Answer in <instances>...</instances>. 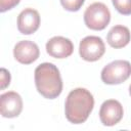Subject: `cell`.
<instances>
[{"instance_id": "1", "label": "cell", "mask_w": 131, "mask_h": 131, "mask_svg": "<svg viewBox=\"0 0 131 131\" xmlns=\"http://www.w3.org/2000/svg\"><path fill=\"white\" fill-rule=\"evenodd\" d=\"M93 106L94 98L90 91L85 88H76L69 93L66 99V118L73 124H82L88 119Z\"/></svg>"}, {"instance_id": "2", "label": "cell", "mask_w": 131, "mask_h": 131, "mask_svg": "<svg viewBox=\"0 0 131 131\" xmlns=\"http://www.w3.org/2000/svg\"><path fill=\"white\" fill-rule=\"evenodd\" d=\"M35 85L38 92L48 99H54L62 91L59 70L51 62H43L35 70Z\"/></svg>"}, {"instance_id": "3", "label": "cell", "mask_w": 131, "mask_h": 131, "mask_svg": "<svg viewBox=\"0 0 131 131\" xmlns=\"http://www.w3.org/2000/svg\"><path fill=\"white\" fill-rule=\"evenodd\" d=\"M110 20L111 12L107 6L101 2L90 4L84 12V23L90 30L101 31L106 28Z\"/></svg>"}, {"instance_id": "4", "label": "cell", "mask_w": 131, "mask_h": 131, "mask_svg": "<svg viewBox=\"0 0 131 131\" xmlns=\"http://www.w3.org/2000/svg\"><path fill=\"white\" fill-rule=\"evenodd\" d=\"M131 76V63L128 60H114L101 71V80L108 85H117L125 82Z\"/></svg>"}, {"instance_id": "5", "label": "cell", "mask_w": 131, "mask_h": 131, "mask_svg": "<svg viewBox=\"0 0 131 131\" xmlns=\"http://www.w3.org/2000/svg\"><path fill=\"white\" fill-rule=\"evenodd\" d=\"M105 52L104 42L100 37L87 36L80 41L79 54L86 61H96Z\"/></svg>"}, {"instance_id": "6", "label": "cell", "mask_w": 131, "mask_h": 131, "mask_svg": "<svg viewBox=\"0 0 131 131\" xmlns=\"http://www.w3.org/2000/svg\"><path fill=\"white\" fill-rule=\"evenodd\" d=\"M124 115L122 104L116 99L103 101L99 110V119L104 126H114L118 124Z\"/></svg>"}, {"instance_id": "7", "label": "cell", "mask_w": 131, "mask_h": 131, "mask_svg": "<svg viewBox=\"0 0 131 131\" xmlns=\"http://www.w3.org/2000/svg\"><path fill=\"white\" fill-rule=\"evenodd\" d=\"M23 111V99L14 91H8L0 96V113L4 118H15Z\"/></svg>"}, {"instance_id": "8", "label": "cell", "mask_w": 131, "mask_h": 131, "mask_svg": "<svg viewBox=\"0 0 131 131\" xmlns=\"http://www.w3.org/2000/svg\"><path fill=\"white\" fill-rule=\"evenodd\" d=\"M40 55V50L38 45L29 40L19 41L15 44L13 48V56L14 58L23 63V64H30L38 59Z\"/></svg>"}, {"instance_id": "9", "label": "cell", "mask_w": 131, "mask_h": 131, "mask_svg": "<svg viewBox=\"0 0 131 131\" xmlns=\"http://www.w3.org/2000/svg\"><path fill=\"white\" fill-rule=\"evenodd\" d=\"M46 51L54 58H67L72 55L74 51V44L66 37L55 36L47 41Z\"/></svg>"}, {"instance_id": "10", "label": "cell", "mask_w": 131, "mask_h": 131, "mask_svg": "<svg viewBox=\"0 0 131 131\" xmlns=\"http://www.w3.org/2000/svg\"><path fill=\"white\" fill-rule=\"evenodd\" d=\"M40 21V14L36 9L26 8L17 16V29L24 35H31L39 29Z\"/></svg>"}, {"instance_id": "11", "label": "cell", "mask_w": 131, "mask_h": 131, "mask_svg": "<svg viewBox=\"0 0 131 131\" xmlns=\"http://www.w3.org/2000/svg\"><path fill=\"white\" fill-rule=\"evenodd\" d=\"M130 40H131V34L129 29L122 25L114 26L108 31L106 36V41L108 45L116 49L125 47L126 45H128Z\"/></svg>"}, {"instance_id": "12", "label": "cell", "mask_w": 131, "mask_h": 131, "mask_svg": "<svg viewBox=\"0 0 131 131\" xmlns=\"http://www.w3.org/2000/svg\"><path fill=\"white\" fill-rule=\"evenodd\" d=\"M117 11L124 15L131 14V0H112Z\"/></svg>"}, {"instance_id": "13", "label": "cell", "mask_w": 131, "mask_h": 131, "mask_svg": "<svg viewBox=\"0 0 131 131\" xmlns=\"http://www.w3.org/2000/svg\"><path fill=\"white\" fill-rule=\"evenodd\" d=\"M85 0H60L62 7L68 11H78L82 5L84 4Z\"/></svg>"}, {"instance_id": "14", "label": "cell", "mask_w": 131, "mask_h": 131, "mask_svg": "<svg viewBox=\"0 0 131 131\" xmlns=\"http://www.w3.org/2000/svg\"><path fill=\"white\" fill-rule=\"evenodd\" d=\"M19 2L20 0H0V11L5 12L7 10H10L15 7Z\"/></svg>"}, {"instance_id": "15", "label": "cell", "mask_w": 131, "mask_h": 131, "mask_svg": "<svg viewBox=\"0 0 131 131\" xmlns=\"http://www.w3.org/2000/svg\"><path fill=\"white\" fill-rule=\"evenodd\" d=\"M0 73H1V89H5L10 84V73L4 68L0 70Z\"/></svg>"}, {"instance_id": "16", "label": "cell", "mask_w": 131, "mask_h": 131, "mask_svg": "<svg viewBox=\"0 0 131 131\" xmlns=\"http://www.w3.org/2000/svg\"><path fill=\"white\" fill-rule=\"evenodd\" d=\"M129 94H130V96H131V84H130V86H129Z\"/></svg>"}]
</instances>
